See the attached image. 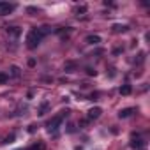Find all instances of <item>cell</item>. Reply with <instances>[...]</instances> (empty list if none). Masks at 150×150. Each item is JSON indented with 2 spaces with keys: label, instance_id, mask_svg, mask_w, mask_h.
I'll list each match as a JSON object with an SVG mask.
<instances>
[{
  "label": "cell",
  "instance_id": "obj_1",
  "mask_svg": "<svg viewBox=\"0 0 150 150\" xmlns=\"http://www.w3.org/2000/svg\"><path fill=\"white\" fill-rule=\"evenodd\" d=\"M51 32V28L50 27H41V28H32L30 32H28V35H27V46L30 48V50H35L39 44H41V41H42V37L44 35H48Z\"/></svg>",
  "mask_w": 150,
  "mask_h": 150
},
{
  "label": "cell",
  "instance_id": "obj_2",
  "mask_svg": "<svg viewBox=\"0 0 150 150\" xmlns=\"http://www.w3.org/2000/svg\"><path fill=\"white\" fill-rule=\"evenodd\" d=\"M69 115V111H62L60 115H57V117H53L48 124H46V129H48V132H57V129L62 125V122H64V118Z\"/></svg>",
  "mask_w": 150,
  "mask_h": 150
},
{
  "label": "cell",
  "instance_id": "obj_3",
  "mask_svg": "<svg viewBox=\"0 0 150 150\" xmlns=\"http://www.w3.org/2000/svg\"><path fill=\"white\" fill-rule=\"evenodd\" d=\"M14 9H16V6H14V4H9V2H0V16H7V14H11Z\"/></svg>",
  "mask_w": 150,
  "mask_h": 150
},
{
  "label": "cell",
  "instance_id": "obj_4",
  "mask_svg": "<svg viewBox=\"0 0 150 150\" xmlns=\"http://www.w3.org/2000/svg\"><path fill=\"white\" fill-rule=\"evenodd\" d=\"M101 113H103V110H101L99 106H96V108H92V110L88 111V118H90V120L99 118V117H101Z\"/></svg>",
  "mask_w": 150,
  "mask_h": 150
},
{
  "label": "cell",
  "instance_id": "obj_5",
  "mask_svg": "<svg viewBox=\"0 0 150 150\" xmlns=\"http://www.w3.org/2000/svg\"><path fill=\"white\" fill-rule=\"evenodd\" d=\"M134 113V108H125V110H120L118 111V117L120 118H127V117H131Z\"/></svg>",
  "mask_w": 150,
  "mask_h": 150
},
{
  "label": "cell",
  "instance_id": "obj_6",
  "mask_svg": "<svg viewBox=\"0 0 150 150\" xmlns=\"http://www.w3.org/2000/svg\"><path fill=\"white\" fill-rule=\"evenodd\" d=\"M7 34H9L11 37H18V35L21 34V28H20V27H9V28H7Z\"/></svg>",
  "mask_w": 150,
  "mask_h": 150
},
{
  "label": "cell",
  "instance_id": "obj_7",
  "mask_svg": "<svg viewBox=\"0 0 150 150\" xmlns=\"http://www.w3.org/2000/svg\"><path fill=\"white\" fill-rule=\"evenodd\" d=\"M111 28H113V32H117V34H120V32L124 34V32H127V30H129V27H127V25H118V23H117V25H113Z\"/></svg>",
  "mask_w": 150,
  "mask_h": 150
},
{
  "label": "cell",
  "instance_id": "obj_8",
  "mask_svg": "<svg viewBox=\"0 0 150 150\" xmlns=\"http://www.w3.org/2000/svg\"><path fill=\"white\" fill-rule=\"evenodd\" d=\"M131 92H132V87H131L129 83H125V85L120 87V94H122V96H131Z\"/></svg>",
  "mask_w": 150,
  "mask_h": 150
},
{
  "label": "cell",
  "instance_id": "obj_9",
  "mask_svg": "<svg viewBox=\"0 0 150 150\" xmlns=\"http://www.w3.org/2000/svg\"><path fill=\"white\" fill-rule=\"evenodd\" d=\"M87 42L88 44H99L101 42V37L99 35H87Z\"/></svg>",
  "mask_w": 150,
  "mask_h": 150
},
{
  "label": "cell",
  "instance_id": "obj_10",
  "mask_svg": "<svg viewBox=\"0 0 150 150\" xmlns=\"http://www.w3.org/2000/svg\"><path fill=\"white\" fill-rule=\"evenodd\" d=\"M143 146H145L143 139H132L131 141V148H143Z\"/></svg>",
  "mask_w": 150,
  "mask_h": 150
},
{
  "label": "cell",
  "instance_id": "obj_11",
  "mask_svg": "<svg viewBox=\"0 0 150 150\" xmlns=\"http://www.w3.org/2000/svg\"><path fill=\"white\" fill-rule=\"evenodd\" d=\"M11 74H13L14 78H20L21 76V69L18 65H11Z\"/></svg>",
  "mask_w": 150,
  "mask_h": 150
},
{
  "label": "cell",
  "instance_id": "obj_12",
  "mask_svg": "<svg viewBox=\"0 0 150 150\" xmlns=\"http://www.w3.org/2000/svg\"><path fill=\"white\" fill-rule=\"evenodd\" d=\"M48 108H50V103H42V104H41V108H39V115H41V117H42V115H46Z\"/></svg>",
  "mask_w": 150,
  "mask_h": 150
},
{
  "label": "cell",
  "instance_id": "obj_13",
  "mask_svg": "<svg viewBox=\"0 0 150 150\" xmlns=\"http://www.w3.org/2000/svg\"><path fill=\"white\" fill-rule=\"evenodd\" d=\"M9 81V74L7 72H0V85H4Z\"/></svg>",
  "mask_w": 150,
  "mask_h": 150
},
{
  "label": "cell",
  "instance_id": "obj_14",
  "mask_svg": "<svg viewBox=\"0 0 150 150\" xmlns=\"http://www.w3.org/2000/svg\"><path fill=\"white\" fill-rule=\"evenodd\" d=\"M85 71H87L88 76H97V71H96V69H92V67H87Z\"/></svg>",
  "mask_w": 150,
  "mask_h": 150
},
{
  "label": "cell",
  "instance_id": "obj_15",
  "mask_svg": "<svg viewBox=\"0 0 150 150\" xmlns=\"http://www.w3.org/2000/svg\"><path fill=\"white\" fill-rule=\"evenodd\" d=\"M46 146H44V143H37V145H34L30 150H44Z\"/></svg>",
  "mask_w": 150,
  "mask_h": 150
},
{
  "label": "cell",
  "instance_id": "obj_16",
  "mask_svg": "<svg viewBox=\"0 0 150 150\" xmlns=\"http://www.w3.org/2000/svg\"><path fill=\"white\" fill-rule=\"evenodd\" d=\"M76 13H78V14H80V13H81V14H83V13H87V6H81V7H78V9H76Z\"/></svg>",
  "mask_w": 150,
  "mask_h": 150
},
{
  "label": "cell",
  "instance_id": "obj_17",
  "mask_svg": "<svg viewBox=\"0 0 150 150\" xmlns=\"http://www.w3.org/2000/svg\"><path fill=\"white\" fill-rule=\"evenodd\" d=\"M13 141H14V134H11V136H7L4 143H13Z\"/></svg>",
  "mask_w": 150,
  "mask_h": 150
},
{
  "label": "cell",
  "instance_id": "obj_18",
  "mask_svg": "<svg viewBox=\"0 0 150 150\" xmlns=\"http://www.w3.org/2000/svg\"><path fill=\"white\" fill-rule=\"evenodd\" d=\"M27 13H32V14H34V13H39V9H35V7H28Z\"/></svg>",
  "mask_w": 150,
  "mask_h": 150
},
{
  "label": "cell",
  "instance_id": "obj_19",
  "mask_svg": "<svg viewBox=\"0 0 150 150\" xmlns=\"http://www.w3.org/2000/svg\"><path fill=\"white\" fill-rule=\"evenodd\" d=\"M28 132H35V125H34V124L28 125Z\"/></svg>",
  "mask_w": 150,
  "mask_h": 150
},
{
  "label": "cell",
  "instance_id": "obj_20",
  "mask_svg": "<svg viewBox=\"0 0 150 150\" xmlns=\"http://www.w3.org/2000/svg\"><path fill=\"white\" fill-rule=\"evenodd\" d=\"M28 65H30V67H34V65H35V60H34V58H30V60H28Z\"/></svg>",
  "mask_w": 150,
  "mask_h": 150
},
{
  "label": "cell",
  "instance_id": "obj_21",
  "mask_svg": "<svg viewBox=\"0 0 150 150\" xmlns=\"http://www.w3.org/2000/svg\"><path fill=\"white\" fill-rule=\"evenodd\" d=\"M120 53H122V50H120V48H117V50L113 51V55H120Z\"/></svg>",
  "mask_w": 150,
  "mask_h": 150
},
{
  "label": "cell",
  "instance_id": "obj_22",
  "mask_svg": "<svg viewBox=\"0 0 150 150\" xmlns=\"http://www.w3.org/2000/svg\"><path fill=\"white\" fill-rule=\"evenodd\" d=\"M74 150H83V148H81V146H76V148H74Z\"/></svg>",
  "mask_w": 150,
  "mask_h": 150
}]
</instances>
